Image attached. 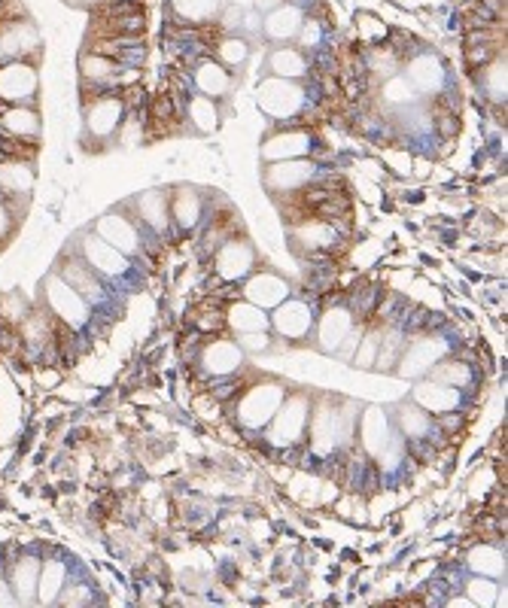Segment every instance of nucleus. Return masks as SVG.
I'll use <instances>...</instances> for the list:
<instances>
[{
  "mask_svg": "<svg viewBox=\"0 0 508 608\" xmlns=\"http://www.w3.org/2000/svg\"><path fill=\"white\" fill-rule=\"evenodd\" d=\"M311 447L314 453L326 456L332 453L341 441H347L356 429V414L353 405H338V402H320L317 408H311Z\"/></svg>",
  "mask_w": 508,
  "mask_h": 608,
  "instance_id": "obj_1",
  "label": "nucleus"
},
{
  "mask_svg": "<svg viewBox=\"0 0 508 608\" xmlns=\"http://www.w3.org/2000/svg\"><path fill=\"white\" fill-rule=\"evenodd\" d=\"M311 396L308 393H293L286 396L277 408V414L268 420V444L274 447H293L302 441L308 420H311Z\"/></svg>",
  "mask_w": 508,
  "mask_h": 608,
  "instance_id": "obj_2",
  "label": "nucleus"
},
{
  "mask_svg": "<svg viewBox=\"0 0 508 608\" xmlns=\"http://www.w3.org/2000/svg\"><path fill=\"white\" fill-rule=\"evenodd\" d=\"M256 104L271 119H293L305 110L308 92L296 80H280V76H265L256 92Z\"/></svg>",
  "mask_w": 508,
  "mask_h": 608,
  "instance_id": "obj_3",
  "label": "nucleus"
},
{
  "mask_svg": "<svg viewBox=\"0 0 508 608\" xmlns=\"http://www.w3.org/2000/svg\"><path fill=\"white\" fill-rule=\"evenodd\" d=\"M43 301L52 317H58L70 329H83L89 323V301L70 283H64L55 271L43 277Z\"/></svg>",
  "mask_w": 508,
  "mask_h": 608,
  "instance_id": "obj_4",
  "label": "nucleus"
},
{
  "mask_svg": "<svg viewBox=\"0 0 508 608\" xmlns=\"http://www.w3.org/2000/svg\"><path fill=\"white\" fill-rule=\"evenodd\" d=\"M283 399H286V387L277 384V380H265V384L250 387V390L241 396L238 408H235L238 423L247 426V429H265L268 420L277 414V408H280Z\"/></svg>",
  "mask_w": 508,
  "mask_h": 608,
  "instance_id": "obj_5",
  "label": "nucleus"
},
{
  "mask_svg": "<svg viewBox=\"0 0 508 608\" xmlns=\"http://www.w3.org/2000/svg\"><path fill=\"white\" fill-rule=\"evenodd\" d=\"M448 353V341L435 338V335H423L417 341H411L408 347H402L399 359H396V374L402 377H423L429 374V368L439 362Z\"/></svg>",
  "mask_w": 508,
  "mask_h": 608,
  "instance_id": "obj_6",
  "label": "nucleus"
},
{
  "mask_svg": "<svg viewBox=\"0 0 508 608\" xmlns=\"http://www.w3.org/2000/svg\"><path fill=\"white\" fill-rule=\"evenodd\" d=\"M268 320H271V329L286 341H302L314 329V311H311V304L302 298L280 301L274 308V317H268Z\"/></svg>",
  "mask_w": 508,
  "mask_h": 608,
  "instance_id": "obj_7",
  "label": "nucleus"
},
{
  "mask_svg": "<svg viewBox=\"0 0 508 608\" xmlns=\"http://www.w3.org/2000/svg\"><path fill=\"white\" fill-rule=\"evenodd\" d=\"M213 265L223 280H244L256 268V247L247 238H226Z\"/></svg>",
  "mask_w": 508,
  "mask_h": 608,
  "instance_id": "obj_8",
  "label": "nucleus"
},
{
  "mask_svg": "<svg viewBox=\"0 0 508 608\" xmlns=\"http://www.w3.org/2000/svg\"><path fill=\"white\" fill-rule=\"evenodd\" d=\"M405 80L411 83L414 92L420 95H435V92H442L445 83H448V73H445V64L439 55H432V52H420L408 61L405 67Z\"/></svg>",
  "mask_w": 508,
  "mask_h": 608,
  "instance_id": "obj_9",
  "label": "nucleus"
},
{
  "mask_svg": "<svg viewBox=\"0 0 508 608\" xmlns=\"http://www.w3.org/2000/svg\"><path fill=\"white\" fill-rule=\"evenodd\" d=\"M314 174H317V168H314V162H308V159H283V162H271L268 168H265V186H268V192H274V195H280V192H296V189H302L305 183H311L314 180Z\"/></svg>",
  "mask_w": 508,
  "mask_h": 608,
  "instance_id": "obj_10",
  "label": "nucleus"
},
{
  "mask_svg": "<svg viewBox=\"0 0 508 608\" xmlns=\"http://www.w3.org/2000/svg\"><path fill=\"white\" fill-rule=\"evenodd\" d=\"M289 292H293L289 280H283L274 271H256L244 283V301L256 304V308H262V311H274L280 301L289 298Z\"/></svg>",
  "mask_w": 508,
  "mask_h": 608,
  "instance_id": "obj_11",
  "label": "nucleus"
},
{
  "mask_svg": "<svg viewBox=\"0 0 508 608\" xmlns=\"http://www.w3.org/2000/svg\"><path fill=\"white\" fill-rule=\"evenodd\" d=\"M55 274L74 286L86 301H101L104 298V286H101V274L95 268H89V262L77 253V256H64L55 265Z\"/></svg>",
  "mask_w": 508,
  "mask_h": 608,
  "instance_id": "obj_12",
  "label": "nucleus"
},
{
  "mask_svg": "<svg viewBox=\"0 0 508 608\" xmlns=\"http://www.w3.org/2000/svg\"><path fill=\"white\" fill-rule=\"evenodd\" d=\"M80 256L95 268L101 277H125L128 274V256H122L116 247H110L98 235H83L80 238Z\"/></svg>",
  "mask_w": 508,
  "mask_h": 608,
  "instance_id": "obj_13",
  "label": "nucleus"
},
{
  "mask_svg": "<svg viewBox=\"0 0 508 608\" xmlns=\"http://www.w3.org/2000/svg\"><path fill=\"white\" fill-rule=\"evenodd\" d=\"M37 95V70L22 61L0 67V98L13 104H28Z\"/></svg>",
  "mask_w": 508,
  "mask_h": 608,
  "instance_id": "obj_14",
  "label": "nucleus"
},
{
  "mask_svg": "<svg viewBox=\"0 0 508 608\" xmlns=\"http://www.w3.org/2000/svg\"><path fill=\"white\" fill-rule=\"evenodd\" d=\"M95 235L98 238H104L110 247H116L122 256H137V250H140V235H137V225L128 219V216H122V213H107V216H101L98 222H95Z\"/></svg>",
  "mask_w": 508,
  "mask_h": 608,
  "instance_id": "obj_15",
  "label": "nucleus"
},
{
  "mask_svg": "<svg viewBox=\"0 0 508 608\" xmlns=\"http://www.w3.org/2000/svg\"><path fill=\"white\" fill-rule=\"evenodd\" d=\"M122 122H125V104H122V98L107 95V98L95 101L86 110V134L95 137V140H110L122 128Z\"/></svg>",
  "mask_w": 508,
  "mask_h": 608,
  "instance_id": "obj_16",
  "label": "nucleus"
},
{
  "mask_svg": "<svg viewBox=\"0 0 508 608\" xmlns=\"http://www.w3.org/2000/svg\"><path fill=\"white\" fill-rule=\"evenodd\" d=\"M353 326H356L353 311L344 308V304H335V308H329L320 317V323H317V347L323 353H335L347 341V335L353 332Z\"/></svg>",
  "mask_w": 508,
  "mask_h": 608,
  "instance_id": "obj_17",
  "label": "nucleus"
},
{
  "mask_svg": "<svg viewBox=\"0 0 508 608\" xmlns=\"http://www.w3.org/2000/svg\"><path fill=\"white\" fill-rule=\"evenodd\" d=\"M311 152V134L308 131H277L265 137L259 156L265 162H283V159H305Z\"/></svg>",
  "mask_w": 508,
  "mask_h": 608,
  "instance_id": "obj_18",
  "label": "nucleus"
},
{
  "mask_svg": "<svg viewBox=\"0 0 508 608\" xmlns=\"http://www.w3.org/2000/svg\"><path fill=\"white\" fill-rule=\"evenodd\" d=\"M201 365L207 374L213 377H229L235 371H241L244 365V350L238 347V341H229V338H216L204 347L201 353Z\"/></svg>",
  "mask_w": 508,
  "mask_h": 608,
  "instance_id": "obj_19",
  "label": "nucleus"
},
{
  "mask_svg": "<svg viewBox=\"0 0 508 608\" xmlns=\"http://www.w3.org/2000/svg\"><path fill=\"white\" fill-rule=\"evenodd\" d=\"M390 438H393V423L384 408L372 405L366 408V414H359V444L369 456L378 460V453L390 444Z\"/></svg>",
  "mask_w": 508,
  "mask_h": 608,
  "instance_id": "obj_20",
  "label": "nucleus"
},
{
  "mask_svg": "<svg viewBox=\"0 0 508 608\" xmlns=\"http://www.w3.org/2000/svg\"><path fill=\"white\" fill-rule=\"evenodd\" d=\"M411 402L420 405L426 414H451L460 405V390L448 387V384H439V380H432V377L429 380L417 377V387H414Z\"/></svg>",
  "mask_w": 508,
  "mask_h": 608,
  "instance_id": "obj_21",
  "label": "nucleus"
},
{
  "mask_svg": "<svg viewBox=\"0 0 508 608\" xmlns=\"http://www.w3.org/2000/svg\"><path fill=\"white\" fill-rule=\"evenodd\" d=\"M302 22H305L302 7H296V4H280V7H274L271 13H265V19H262L259 28H262V37H265V40H271V43H286V40H296Z\"/></svg>",
  "mask_w": 508,
  "mask_h": 608,
  "instance_id": "obj_22",
  "label": "nucleus"
},
{
  "mask_svg": "<svg viewBox=\"0 0 508 608\" xmlns=\"http://www.w3.org/2000/svg\"><path fill=\"white\" fill-rule=\"evenodd\" d=\"M40 43V34L31 22H10L0 28V64L19 61L25 52H34Z\"/></svg>",
  "mask_w": 508,
  "mask_h": 608,
  "instance_id": "obj_23",
  "label": "nucleus"
},
{
  "mask_svg": "<svg viewBox=\"0 0 508 608\" xmlns=\"http://www.w3.org/2000/svg\"><path fill=\"white\" fill-rule=\"evenodd\" d=\"M195 86L204 98H213V101H220L226 95H232L235 89V80H232V73L220 64V61H201L195 67Z\"/></svg>",
  "mask_w": 508,
  "mask_h": 608,
  "instance_id": "obj_24",
  "label": "nucleus"
},
{
  "mask_svg": "<svg viewBox=\"0 0 508 608\" xmlns=\"http://www.w3.org/2000/svg\"><path fill=\"white\" fill-rule=\"evenodd\" d=\"M134 207H137V216L147 222L153 232H168L171 228V201L165 192H159V189L143 192V195H137Z\"/></svg>",
  "mask_w": 508,
  "mask_h": 608,
  "instance_id": "obj_25",
  "label": "nucleus"
},
{
  "mask_svg": "<svg viewBox=\"0 0 508 608\" xmlns=\"http://www.w3.org/2000/svg\"><path fill=\"white\" fill-rule=\"evenodd\" d=\"M265 70L268 76H280V80H302V76H308V55L293 46L274 49L265 61Z\"/></svg>",
  "mask_w": 508,
  "mask_h": 608,
  "instance_id": "obj_26",
  "label": "nucleus"
},
{
  "mask_svg": "<svg viewBox=\"0 0 508 608\" xmlns=\"http://www.w3.org/2000/svg\"><path fill=\"white\" fill-rule=\"evenodd\" d=\"M201 213H204V201H201L198 189L177 186L171 195V219L183 228V232H192V228L201 222Z\"/></svg>",
  "mask_w": 508,
  "mask_h": 608,
  "instance_id": "obj_27",
  "label": "nucleus"
},
{
  "mask_svg": "<svg viewBox=\"0 0 508 608\" xmlns=\"http://www.w3.org/2000/svg\"><path fill=\"white\" fill-rule=\"evenodd\" d=\"M37 578H40V560L37 557H22V560L13 563L7 581H10L19 602H31V599H37Z\"/></svg>",
  "mask_w": 508,
  "mask_h": 608,
  "instance_id": "obj_28",
  "label": "nucleus"
},
{
  "mask_svg": "<svg viewBox=\"0 0 508 608\" xmlns=\"http://www.w3.org/2000/svg\"><path fill=\"white\" fill-rule=\"evenodd\" d=\"M34 186V171L28 162H0V198L4 195H28Z\"/></svg>",
  "mask_w": 508,
  "mask_h": 608,
  "instance_id": "obj_29",
  "label": "nucleus"
},
{
  "mask_svg": "<svg viewBox=\"0 0 508 608\" xmlns=\"http://www.w3.org/2000/svg\"><path fill=\"white\" fill-rule=\"evenodd\" d=\"M216 58H220V64L229 73L241 76L247 70V61H250V43L241 34H229L220 40V46H216Z\"/></svg>",
  "mask_w": 508,
  "mask_h": 608,
  "instance_id": "obj_30",
  "label": "nucleus"
},
{
  "mask_svg": "<svg viewBox=\"0 0 508 608\" xmlns=\"http://www.w3.org/2000/svg\"><path fill=\"white\" fill-rule=\"evenodd\" d=\"M64 581H67L64 560H46L40 566V578H37V602H43V605L55 602L58 593L64 590Z\"/></svg>",
  "mask_w": 508,
  "mask_h": 608,
  "instance_id": "obj_31",
  "label": "nucleus"
},
{
  "mask_svg": "<svg viewBox=\"0 0 508 608\" xmlns=\"http://www.w3.org/2000/svg\"><path fill=\"white\" fill-rule=\"evenodd\" d=\"M229 326L241 335V332H268L271 329V320L265 317L262 308L250 301H238L229 308Z\"/></svg>",
  "mask_w": 508,
  "mask_h": 608,
  "instance_id": "obj_32",
  "label": "nucleus"
},
{
  "mask_svg": "<svg viewBox=\"0 0 508 608\" xmlns=\"http://www.w3.org/2000/svg\"><path fill=\"white\" fill-rule=\"evenodd\" d=\"M171 7L183 22H213L220 19L226 0H171Z\"/></svg>",
  "mask_w": 508,
  "mask_h": 608,
  "instance_id": "obj_33",
  "label": "nucleus"
},
{
  "mask_svg": "<svg viewBox=\"0 0 508 608\" xmlns=\"http://www.w3.org/2000/svg\"><path fill=\"white\" fill-rule=\"evenodd\" d=\"M296 238H299V244H305L308 250H329V247H335L338 232H335L332 222L311 219V222H305V225L296 228Z\"/></svg>",
  "mask_w": 508,
  "mask_h": 608,
  "instance_id": "obj_34",
  "label": "nucleus"
},
{
  "mask_svg": "<svg viewBox=\"0 0 508 608\" xmlns=\"http://www.w3.org/2000/svg\"><path fill=\"white\" fill-rule=\"evenodd\" d=\"M396 423H399L402 438H426L429 426H432L429 414L420 405H414V402H405V405L396 408Z\"/></svg>",
  "mask_w": 508,
  "mask_h": 608,
  "instance_id": "obj_35",
  "label": "nucleus"
},
{
  "mask_svg": "<svg viewBox=\"0 0 508 608\" xmlns=\"http://www.w3.org/2000/svg\"><path fill=\"white\" fill-rule=\"evenodd\" d=\"M475 575H487V578H502L505 575V554L493 545H478L469 551V560Z\"/></svg>",
  "mask_w": 508,
  "mask_h": 608,
  "instance_id": "obj_36",
  "label": "nucleus"
},
{
  "mask_svg": "<svg viewBox=\"0 0 508 608\" xmlns=\"http://www.w3.org/2000/svg\"><path fill=\"white\" fill-rule=\"evenodd\" d=\"M429 377L439 380V384H448V387L463 390V387L472 384V368H469L466 362H460V359H445V356H442L439 362L429 368Z\"/></svg>",
  "mask_w": 508,
  "mask_h": 608,
  "instance_id": "obj_37",
  "label": "nucleus"
},
{
  "mask_svg": "<svg viewBox=\"0 0 508 608\" xmlns=\"http://www.w3.org/2000/svg\"><path fill=\"white\" fill-rule=\"evenodd\" d=\"M4 128L10 134H19V137H34L40 131V116L34 107L28 104H16L7 116H4Z\"/></svg>",
  "mask_w": 508,
  "mask_h": 608,
  "instance_id": "obj_38",
  "label": "nucleus"
},
{
  "mask_svg": "<svg viewBox=\"0 0 508 608\" xmlns=\"http://www.w3.org/2000/svg\"><path fill=\"white\" fill-rule=\"evenodd\" d=\"M189 122H195L198 131H213L216 125H220V107H216L213 98L195 95L189 101Z\"/></svg>",
  "mask_w": 508,
  "mask_h": 608,
  "instance_id": "obj_39",
  "label": "nucleus"
},
{
  "mask_svg": "<svg viewBox=\"0 0 508 608\" xmlns=\"http://www.w3.org/2000/svg\"><path fill=\"white\" fill-rule=\"evenodd\" d=\"M381 95H384V101L393 104V107H414V104H417V92L411 89V83L405 80L402 73L387 76V83H384Z\"/></svg>",
  "mask_w": 508,
  "mask_h": 608,
  "instance_id": "obj_40",
  "label": "nucleus"
},
{
  "mask_svg": "<svg viewBox=\"0 0 508 608\" xmlns=\"http://www.w3.org/2000/svg\"><path fill=\"white\" fill-rule=\"evenodd\" d=\"M381 335H384L381 329L362 332V338H359V344H356V350L350 356V362L356 368H375V359H378V350H381Z\"/></svg>",
  "mask_w": 508,
  "mask_h": 608,
  "instance_id": "obj_41",
  "label": "nucleus"
},
{
  "mask_svg": "<svg viewBox=\"0 0 508 608\" xmlns=\"http://www.w3.org/2000/svg\"><path fill=\"white\" fill-rule=\"evenodd\" d=\"M481 89L493 104H505V58H496L481 73Z\"/></svg>",
  "mask_w": 508,
  "mask_h": 608,
  "instance_id": "obj_42",
  "label": "nucleus"
},
{
  "mask_svg": "<svg viewBox=\"0 0 508 608\" xmlns=\"http://www.w3.org/2000/svg\"><path fill=\"white\" fill-rule=\"evenodd\" d=\"M496 593H499V587L487 578V575H475V578H469V584H466V596L475 602V605H481V608H487V605H493L496 602Z\"/></svg>",
  "mask_w": 508,
  "mask_h": 608,
  "instance_id": "obj_43",
  "label": "nucleus"
},
{
  "mask_svg": "<svg viewBox=\"0 0 508 608\" xmlns=\"http://www.w3.org/2000/svg\"><path fill=\"white\" fill-rule=\"evenodd\" d=\"M235 341H238V347L244 353H268L271 350V335L268 332H241Z\"/></svg>",
  "mask_w": 508,
  "mask_h": 608,
  "instance_id": "obj_44",
  "label": "nucleus"
},
{
  "mask_svg": "<svg viewBox=\"0 0 508 608\" xmlns=\"http://www.w3.org/2000/svg\"><path fill=\"white\" fill-rule=\"evenodd\" d=\"M83 73L89 76V80H110V76L116 73V67L104 58H83Z\"/></svg>",
  "mask_w": 508,
  "mask_h": 608,
  "instance_id": "obj_45",
  "label": "nucleus"
},
{
  "mask_svg": "<svg viewBox=\"0 0 508 608\" xmlns=\"http://www.w3.org/2000/svg\"><path fill=\"white\" fill-rule=\"evenodd\" d=\"M296 40L302 43V49H314V46L323 40V28H320L317 22H302V28H299V34H296Z\"/></svg>",
  "mask_w": 508,
  "mask_h": 608,
  "instance_id": "obj_46",
  "label": "nucleus"
},
{
  "mask_svg": "<svg viewBox=\"0 0 508 608\" xmlns=\"http://www.w3.org/2000/svg\"><path fill=\"white\" fill-rule=\"evenodd\" d=\"M89 599V587L86 584H70V590H61L58 593V602L61 605H80Z\"/></svg>",
  "mask_w": 508,
  "mask_h": 608,
  "instance_id": "obj_47",
  "label": "nucleus"
},
{
  "mask_svg": "<svg viewBox=\"0 0 508 608\" xmlns=\"http://www.w3.org/2000/svg\"><path fill=\"white\" fill-rule=\"evenodd\" d=\"M10 232H13V210L4 204V198H0V241H4Z\"/></svg>",
  "mask_w": 508,
  "mask_h": 608,
  "instance_id": "obj_48",
  "label": "nucleus"
},
{
  "mask_svg": "<svg viewBox=\"0 0 508 608\" xmlns=\"http://www.w3.org/2000/svg\"><path fill=\"white\" fill-rule=\"evenodd\" d=\"M19 599H16V593H13V587H10V581L0 575V608H13Z\"/></svg>",
  "mask_w": 508,
  "mask_h": 608,
  "instance_id": "obj_49",
  "label": "nucleus"
},
{
  "mask_svg": "<svg viewBox=\"0 0 508 608\" xmlns=\"http://www.w3.org/2000/svg\"><path fill=\"white\" fill-rule=\"evenodd\" d=\"M283 4V0H253V10L256 13H271L274 7H280Z\"/></svg>",
  "mask_w": 508,
  "mask_h": 608,
  "instance_id": "obj_50",
  "label": "nucleus"
},
{
  "mask_svg": "<svg viewBox=\"0 0 508 608\" xmlns=\"http://www.w3.org/2000/svg\"><path fill=\"white\" fill-rule=\"evenodd\" d=\"M229 7H238V10H253V0H226Z\"/></svg>",
  "mask_w": 508,
  "mask_h": 608,
  "instance_id": "obj_51",
  "label": "nucleus"
},
{
  "mask_svg": "<svg viewBox=\"0 0 508 608\" xmlns=\"http://www.w3.org/2000/svg\"><path fill=\"white\" fill-rule=\"evenodd\" d=\"M70 4H77V7H89V4H98V0H70Z\"/></svg>",
  "mask_w": 508,
  "mask_h": 608,
  "instance_id": "obj_52",
  "label": "nucleus"
}]
</instances>
